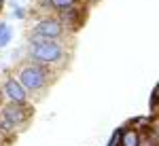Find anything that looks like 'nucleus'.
<instances>
[{
    "label": "nucleus",
    "instance_id": "f8f14e48",
    "mask_svg": "<svg viewBox=\"0 0 159 146\" xmlns=\"http://www.w3.org/2000/svg\"><path fill=\"white\" fill-rule=\"evenodd\" d=\"M148 106H151V112L157 110V87H153V91H151V102H148Z\"/></svg>",
    "mask_w": 159,
    "mask_h": 146
},
{
    "label": "nucleus",
    "instance_id": "423d86ee",
    "mask_svg": "<svg viewBox=\"0 0 159 146\" xmlns=\"http://www.w3.org/2000/svg\"><path fill=\"white\" fill-rule=\"evenodd\" d=\"M0 114L9 117V119H11L17 127H21V125H25V123H28L30 114H32V110H30V108L25 110V104H15V102H11L9 106H4V108L0 110Z\"/></svg>",
    "mask_w": 159,
    "mask_h": 146
},
{
    "label": "nucleus",
    "instance_id": "1a4fd4ad",
    "mask_svg": "<svg viewBox=\"0 0 159 146\" xmlns=\"http://www.w3.org/2000/svg\"><path fill=\"white\" fill-rule=\"evenodd\" d=\"M11 38H13V28L7 21H0V49L7 47L11 42Z\"/></svg>",
    "mask_w": 159,
    "mask_h": 146
},
{
    "label": "nucleus",
    "instance_id": "f257e3e1",
    "mask_svg": "<svg viewBox=\"0 0 159 146\" xmlns=\"http://www.w3.org/2000/svg\"><path fill=\"white\" fill-rule=\"evenodd\" d=\"M17 81L21 83V87L28 93H38V91H43L49 85L51 72L47 70V66L30 61V64H25V66H21L17 70Z\"/></svg>",
    "mask_w": 159,
    "mask_h": 146
},
{
    "label": "nucleus",
    "instance_id": "20e7f679",
    "mask_svg": "<svg viewBox=\"0 0 159 146\" xmlns=\"http://www.w3.org/2000/svg\"><path fill=\"white\" fill-rule=\"evenodd\" d=\"M85 9L81 7V2L76 4V7H70V9H66V11H60L55 17L60 19V24L64 28H70V30H79L83 21H85Z\"/></svg>",
    "mask_w": 159,
    "mask_h": 146
},
{
    "label": "nucleus",
    "instance_id": "9b49d317",
    "mask_svg": "<svg viewBox=\"0 0 159 146\" xmlns=\"http://www.w3.org/2000/svg\"><path fill=\"white\" fill-rule=\"evenodd\" d=\"M108 146H121V127L112 131V138L108 140Z\"/></svg>",
    "mask_w": 159,
    "mask_h": 146
},
{
    "label": "nucleus",
    "instance_id": "dca6fc26",
    "mask_svg": "<svg viewBox=\"0 0 159 146\" xmlns=\"http://www.w3.org/2000/svg\"><path fill=\"white\" fill-rule=\"evenodd\" d=\"M11 2H19V0H11Z\"/></svg>",
    "mask_w": 159,
    "mask_h": 146
},
{
    "label": "nucleus",
    "instance_id": "2eb2a0df",
    "mask_svg": "<svg viewBox=\"0 0 159 146\" xmlns=\"http://www.w3.org/2000/svg\"><path fill=\"white\" fill-rule=\"evenodd\" d=\"M2 9H4V0H0V11H2Z\"/></svg>",
    "mask_w": 159,
    "mask_h": 146
},
{
    "label": "nucleus",
    "instance_id": "7ed1b4c3",
    "mask_svg": "<svg viewBox=\"0 0 159 146\" xmlns=\"http://www.w3.org/2000/svg\"><path fill=\"white\" fill-rule=\"evenodd\" d=\"M32 32L40 34V36H47V38H60V36H64L66 28L60 24L57 17H43V19H38L36 24L32 25Z\"/></svg>",
    "mask_w": 159,
    "mask_h": 146
},
{
    "label": "nucleus",
    "instance_id": "0eeeda50",
    "mask_svg": "<svg viewBox=\"0 0 159 146\" xmlns=\"http://www.w3.org/2000/svg\"><path fill=\"white\" fill-rule=\"evenodd\" d=\"M121 146H140V129L134 125L121 127Z\"/></svg>",
    "mask_w": 159,
    "mask_h": 146
},
{
    "label": "nucleus",
    "instance_id": "9d476101",
    "mask_svg": "<svg viewBox=\"0 0 159 146\" xmlns=\"http://www.w3.org/2000/svg\"><path fill=\"white\" fill-rule=\"evenodd\" d=\"M15 129H17V125H15L9 117L0 114V134H2V135H11Z\"/></svg>",
    "mask_w": 159,
    "mask_h": 146
},
{
    "label": "nucleus",
    "instance_id": "4468645a",
    "mask_svg": "<svg viewBox=\"0 0 159 146\" xmlns=\"http://www.w3.org/2000/svg\"><path fill=\"white\" fill-rule=\"evenodd\" d=\"M83 2H87V4H96V2H100V0H83Z\"/></svg>",
    "mask_w": 159,
    "mask_h": 146
},
{
    "label": "nucleus",
    "instance_id": "f03ea898",
    "mask_svg": "<svg viewBox=\"0 0 159 146\" xmlns=\"http://www.w3.org/2000/svg\"><path fill=\"white\" fill-rule=\"evenodd\" d=\"M28 55H30V61L51 66L61 61L66 53L57 40H47V42H28Z\"/></svg>",
    "mask_w": 159,
    "mask_h": 146
},
{
    "label": "nucleus",
    "instance_id": "39448f33",
    "mask_svg": "<svg viewBox=\"0 0 159 146\" xmlns=\"http://www.w3.org/2000/svg\"><path fill=\"white\" fill-rule=\"evenodd\" d=\"M2 93L9 97L11 102H15V104H25V102H28V91H25L24 87H21V83H19L17 78H13V76H9V78L2 83Z\"/></svg>",
    "mask_w": 159,
    "mask_h": 146
},
{
    "label": "nucleus",
    "instance_id": "6e6552de",
    "mask_svg": "<svg viewBox=\"0 0 159 146\" xmlns=\"http://www.w3.org/2000/svg\"><path fill=\"white\" fill-rule=\"evenodd\" d=\"M79 2H81V0H45V4H43V7L51 9L53 13H60V11L70 9V7H76Z\"/></svg>",
    "mask_w": 159,
    "mask_h": 146
},
{
    "label": "nucleus",
    "instance_id": "ddd939ff",
    "mask_svg": "<svg viewBox=\"0 0 159 146\" xmlns=\"http://www.w3.org/2000/svg\"><path fill=\"white\" fill-rule=\"evenodd\" d=\"M13 17H15V19H24V17H25V9H21V7L15 4V9H13Z\"/></svg>",
    "mask_w": 159,
    "mask_h": 146
}]
</instances>
